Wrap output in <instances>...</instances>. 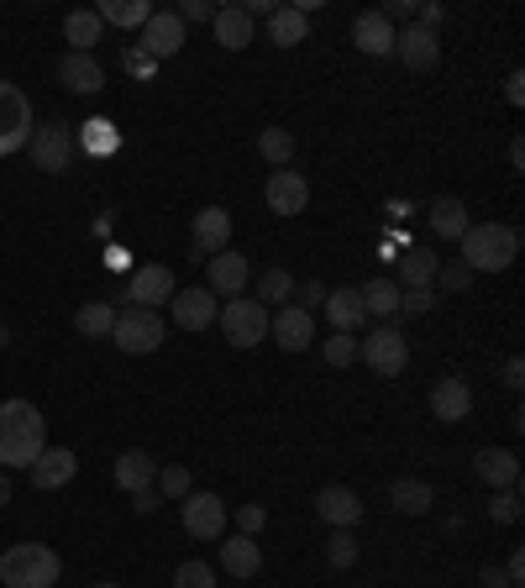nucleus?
Segmentation results:
<instances>
[{"label": "nucleus", "instance_id": "obj_35", "mask_svg": "<svg viewBox=\"0 0 525 588\" xmlns=\"http://www.w3.org/2000/svg\"><path fill=\"white\" fill-rule=\"evenodd\" d=\"M436 252H425V247H410L404 252V264H400V274H404V289H431L436 285Z\"/></svg>", "mask_w": 525, "mask_h": 588}, {"label": "nucleus", "instance_id": "obj_13", "mask_svg": "<svg viewBox=\"0 0 525 588\" xmlns=\"http://www.w3.org/2000/svg\"><path fill=\"white\" fill-rule=\"evenodd\" d=\"M179 48H184V21L174 17V11H153V17H147V27H142L137 53L147 63H158V59H174Z\"/></svg>", "mask_w": 525, "mask_h": 588}, {"label": "nucleus", "instance_id": "obj_2", "mask_svg": "<svg viewBox=\"0 0 525 588\" xmlns=\"http://www.w3.org/2000/svg\"><path fill=\"white\" fill-rule=\"evenodd\" d=\"M515 252H521V231L505 221H473L463 231V243H457V264L467 274H505L515 264Z\"/></svg>", "mask_w": 525, "mask_h": 588}, {"label": "nucleus", "instance_id": "obj_46", "mask_svg": "<svg viewBox=\"0 0 525 588\" xmlns=\"http://www.w3.org/2000/svg\"><path fill=\"white\" fill-rule=\"evenodd\" d=\"M436 305V289H400V310L404 316H425Z\"/></svg>", "mask_w": 525, "mask_h": 588}, {"label": "nucleus", "instance_id": "obj_8", "mask_svg": "<svg viewBox=\"0 0 525 588\" xmlns=\"http://www.w3.org/2000/svg\"><path fill=\"white\" fill-rule=\"evenodd\" d=\"M174 268L168 264H137L132 274H126V289H122V300L126 305H137V310H158V305L174 300Z\"/></svg>", "mask_w": 525, "mask_h": 588}, {"label": "nucleus", "instance_id": "obj_15", "mask_svg": "<svg viewBox=\"0 0 525 588\" xmlns=\"http://www.w3.org/2000/svg\"><path fill=\"white\" fill-rule=\"evenodd\" d=\"M268 337H274L284 352H305V347L316 342V316L300 310V305H279V310L268 316Z\"/></svg>", "mask_w": 525, "mask_h": 588}, {"label": "nucleus", "instance_id": "obj_56", "mask_svg": "<svg viewBox=\"0 0 525 588\" xmlns=\"http://www.w3.org/2000/svg\"><path fill=\"white\" fill-rule=\"evenodd\" d=\"M95 588H116V584H95Z\"/></svg>", "mask_w": 525, "mask_h": 588}, {"label": "nucleus", "instance_id": "obj_22", "mask_svg": "<svg viewBox=\"0 0 525 588\" xmlns=\"http://www.w3.org/2000/svg\"><path fill=\"white\" fill-rule=\"evenodd\" d=\"M111 473H116V488H122V494H137V488L158 484V457H153V452H142V446H132V452L116 457Z\"/></svg>", "mask_w": 525, "mask_h": 588}, {"label": "nucleus", "instance_id": "obj_5", "mask_svg": "<svg viewBox=\"0 0 525 588\" xmlns=\"http://www.w3.org/2000/svg\"><path fill=\"white\" fill-rule=\"evenodd\" d=\"M358 358H363L379 379H400L404 368H410V337H404L400 326H373L363 342H358Z\"/></svg>", "mask_w": 525, "mask_h": 588}, {"label": "nucleus", "instance_id": "obj_41", "mask_svg": "<svg viewBox=\"0 0 525 588\" xmlns=\"http://www.w3.org/2000/svg\"><path fill=\"white\" fill-rule=\"evenodd\" d=\"M189 467L184 463H168V467H158V494L163 499H184V494H189Z\"/></svg>", "mask_w": 525, "mask_h": 588}, {"label": "nucleus", "instance_id": "obj_3", "mask_svg": "<svg viewBox=\"0 0 525 588\" xmlns=\"http://www.w3.org/2000/svg\"><path fill=\"white\" fill-rule=\"evenodd\" d=\"M59 551L42 547V541H21V547L0 551V584L6 588H53L59 584Z\"/></svg>", "mask_w": 525, "mask_h": 588}, {"label": "nucleus", "instance_id": "obj_36", "mask_svg": "<svg viewBox=\"0 0 525 588\" xmlns=\"http://www.w3.org/2000/svg\"><path fill=\"white\" fill-rule=\"evenodd\" d=\"M358 295H363V310L368 316H400V285H394V279H373V285L368 289H358Z\"/></svg>", "mask_w": 525, "mask_h": 588}, {"label": "nucleus", "instance_id": "obj_28", "mask_svg": "<svg viewBox=\"0 0 525 588\" xmlns=\"http://www.w3.org/2000/svg\"><path fill=\"white\" fill-rule=\"evenodd\" d=\"M389 505L400 509V515H431V505H436V488L425 484V478H394V488H389Z\"/></svg>", "mask_w": 525, "mask_h": 588}, {"label": "nucleus", "instance_id": "obj_32", "mask_svg": "<svg viewBox=\"0 0 525 588\" xmlns=\"http://www.w3.org/2000/svg\"><path fill=\"white\" fill-rule=\"evenodd\" d=\"M268 38L279 42V48H300V42L310 38V17L295 11V6H279V11L268 17Z\"/></svg>", "mask_w": 525, "mask_h": 588}, {"label": "nucleus", "instance_id": "obj_43", "mask_svg": "<svg viewBox=\"0 0 525 588\" xmlns=\"http://www.w3.org/2000/svg\"><path fill=\"white\" fill-rule=\"evenodd\" d=\"M467 285H473V274H467L463 264H446V268H436V295H467Z\"/></svg>", "mask_w": 525, "mask_h": 588}, {"label": "nucleus", "instance_id": "obj_34", "mask_svg": "<svg viewBox=\"0 0 525 588\" xmlns=\"http://www.w3.org/2000/svg\"><path fill=\"white\" fill-rule=\"evenodd\" d=\"M63 38H69V53H90V48L101 42V17H95V11H69Z\"/></svg>", "mask_w": 525, "mask_h": 588}, {"label": "nucleus", "instance_id": "obj_12", "mask_svg": "<svg viewBox=\"0 0 525 588\" xmlns=\"http://www.w3.org/2000/svg\"><path fill=\"white\" fill-rule=\"evenodd\" d=\"M253 285V264H247V252H216L210 264H205V289L210 295H231V300H243V289Z\"/></svg>", "mask_w": 525, "mask_h": 588}, {"label": "nucleus", "instance_id": "obj_10", "mask_svg": "<svg viewBox=\"0 0 525 588\" xmlns=\"http://www.w3.org/2000/svg\"><path fill=\"white\" fill-rule=\"evenodd\" d=\"M32 163H38L42 174H63L74 163V132H69V122L32 126Z\"/></svg>", "mask_w": 525, "mask_h": 588}, {"label": "nucleus", "instance_id": "obj_16", "mask_svg": "<svg viewBox=\"0 0 525 588\" xmlns=\"http://www.w3.org/2000/svg\"><path fill=\"white\" fill-rule=\"evenodd\" d=\"M431 415H436L442 426H463L467 415H473V389H467V379H457V373L436 379V389H431Z\"/></svg>", "mask_w": 525, "mask_h": 588}, {"label": "nucleus", "instance_id": "obj_47", "mask_svg": "<svg viewBox=\"0 0 525 588\" xmlns=\"http://www.w3.org/2000/svg\"><path fill=\"white\" fill-rule=\"evenodd\" d=\"M174 17L179 21H216V6H210V0H184Z\"/></svg>", "mask_w": 525, "mask_h": 588}, {"label": "nucleus", "instance_id": "obj_14", "mask_svg": "<svg viewBox=\"0 0 525 588\" xmlns=\"http://www.w3.org/2000/svg\"><path fill=\"white\" fill-rule=\"evenodd\" d=\"M262 200H268L274 216H300L305 205H310V184H305V174H295V168H274L268 184H262Z\"/></svg>", "mask_w": 525, "mask_h": 588}, {"label": "nucleus", "instance_id": "obj_24", "mask_svg": "<svg viewBox=\"0 0 525 588\" xmlns=\"http://www.w3.org/2000/svg\"><path fill=\"white\" fill-rule=\"evenodd\" d=\"M352 42L363 48L368 59H389L394 53V27L384 21V11H363L352 21Z\"/></svg>", "mask_w": 525, "mask_h": 588}, {"label": "nucleus", "instance_id": "obj_39", "mask_svg": "<svg viewBox=\"0 0 525 588\" xmlns=\"http://www.w3.org/2000/svg\"><path fill=\"white\" fill-rule=\"evenodd\" d=\"M326 563H331V568H352V563H358V536H352V530H331Z\"/></svg>", "mask_w": 525, "mask_h": 588}, {"label": "nucleus", "instance_id": "obj_19", "mask_svg": "<svg viewBox=\"0 0 525 588\" xmlns=\"http://www.w3.org/2000/svg\"><path fill=\"white\" fill-rule=\"evenodd\" d=\"M32 488H42V494H53V488L74 484V473H80V463H74V452L69 446H42V457L32 467Z\"/></svg>", "mask_w": 525, "mask_h": 588}, {"label": "nucleus", "instance_id": "obj_17", "mask_svg": "<svg viewBox=\"0 0 525 588\" xmlns=\"http://www.w3.org/2000/svg\"><path fill=\"white\" fill-rule=\"evenodd\" d=\"M316 515H321L331 530H352L363 520V499H358L347 484H326L321 494H316Z\"/></svg>", "mask_w": 525, "mask_h": 588}, {"label": "nucleus", "instance_id": "obj_7", "mask_svg": "<svg viewBox=\"0 0 525 588\" xmlns=\"http://www.w3.org/2000/svg\"><path fill=\"white\" fill-rule=\"evenodd\" d=\"M216 326L226 331V342L247 352V347H258L262 337H268V305H258L253 295H247V300H226Z\"/></svg>", "mask_w": 525, "mask_h": 588}, {"label": "nucleus", "instance_id": "obj_27", "mask_svg": "<svg viewBox=\"0 0 525 588\" xmlns=\"http://www.w3.org/2000/svg\"><path fill=\"white\" fill-rule=\"evenodd\" d=\"M216 42H222L226 53H243L247 42H253V17H247L243 6H216Z\"/></svg>", "mask_w": 525, "mask_h": 588}, {"label": "nucleus", "instance_id": "obj_29", "mask_svg": "<svg viewBox=\"0 0 525 588\" xmlns=\"http://www.w3.org/2000/svg\"><path fill=\"white\" fill-rule=\"evenodd\" d=\"M222 568L231 578H253L262 568V547L253 536H231V541H222Z\"/></svg>", "mask_w": 525, "mask_h": 588}, {"label": "nucleus", "instance_id": "obj_20", "mask_svg": "<svg viewBox=\"0 0 525 588\" xmlns=\"http://www.w3.org/2000/svg\"><path fill=\"white\" fill-rule=\"evenodd\" d=\"M189 243H195V258L200 252H226L231 247V210H222V205H205L200 216H195V231H189Z\"/></svg>", "mask_w": 525, "mask_h": 588}, {"label": "nucleus", "instance_id": "obj_42", "mask_svg": "<svg viewBox=\"0 0 525 588\" xmlns=\"http://www.w3.org/2000/svg\"><path fill=\"white\" fill-rule=\"evenodd\" d=\"M326 363H331V368H352V363H358V337H347V331L326 337Z\"/></svg>", "mask_w": 525, "mask_h": 588}, {"label": "nucleus", "instance_id": "obj_25", "mask_svg": "<svg viewBox=\"0 0 525 588\" xmlns=\"http://www.w3.org/2000/svg\"><path fill=\"white\" fill-rule=\"evenodd\" d=\"M326 321L337 326V331H347V337H352V331H358V326L368 321V310H363V295H358V289H326Z\"/></svg>", "mask_w": 525, "mask_h": 588}, {"label": "nucleus", "instance_id": "obj_45", "mask_svg": "<svg viewBox=\"0 0 525 588\" xmlns=\"http://www.w3.org/2000/svg\"><path fill=\"white\" fill-rule=\"evenodd\" d=\"M262 526H268V509H262V505H243V509H237V536H253V541H258Z\"/></svg>", "mask_w": 525, "mask_h": 588}, {"label": "nucleus", "instance_id": "obj_44", "mask_svg": "<svg viewBox=\"0 0 525 588\" xmlns=\"http://www.w3.org/2000/svg\"><path fill=\"white\" fill-rule=\"evenodd\" d=\"M84 147H90V153H116L122 137H116V126L111 122H90L84 126Z\"/></svg>", "mask_w": 525, "mask_h": 588}, {"label": "nucleus", "instance_id": "obj_11", "mask_svg": "<svg viewBox=\"0 0 525 588\" xmlns=\"http://www.w3.org/2000/svg\"><path fill=\"white\" fill-rule=\"evenodd\" d=\"M394 53H400L404 69H415V74H431L436 63H442V38L421 27V21H410L404 32H394Z\"/></svg>", "mask_w": 525, "mask_h": 588}, {"label": "nucleus", "instance_id": "obj_18", "mask_svg": "<svg viewBox=\"0 0 525 588\" xmlns=\"http://www.w3.org/2000/svg\"><path fill=\"white\" fill-rule=\"evenodd\" d=\"M174 326H184V331H205V326H216V316H222V300L210 295V289H174Z\"/></svg>", "mask_w": 525, "mask_h": 588}, {"label": "nucleus", "instance_id": "obj_6", "mask_svg": "<svg viewBox=\"0 0 525 588\" xmlns=\"http://www.w3.org/2000/svg\"><path fill=\"white\" fill-rule=\"evenodd\" d=\"M27 143H32V101L21 95V84L0 80V158H11Z\"/></svg>", "mask_w": 525, "mask_h": 588}, {"label": "nucleus", "instance_id": "obj_52", "mask_svg": "<svg viewBox=\"0 0 525 588\" xmlns=\"http://www.w3.org/2000/svg\"><path fill=\"white\" fill-rule=\"evenodd\" d=\"M521 373H525V363H521V358H509V363H505V389H521L525 384Z\"/></svg>", "mask_w": 525, "mask_h": 588}, {"label": "nucleus", "instance_id": "obj_23", "mask_svg": "<svg viewBox=\"0 0 525 588\" xmlns=\"http://www.w3.org/2000/svg\"><path fill=\"white\" fill-rule=\"evenodd\" d=\"M473 473H478L488 488H515L521 484V463H515L509 446H484V452L473 457Z\"/></svg>", "mask_w": 525, "mask_h": 588}, {"label": "nucleus", "instance_id": "obj_33", "mask_svg": "<svg viewBox=\"0 0 525 588\" xmlns=\"http://www.w3.org/2000/svg\"><path fill=\"white\" fill-rule=\"evenodd\" d=\"M295 274H289V268H262L258 274V295H253V300L258 305H295Z\"/></svg>", "mask_w": 525, "mask_h": 588}, {"label": "nucleus", "instance_id": "obj_31", "mask_svg": "<svg viewBox=\"0 0 525 588\" xmlns=\"http://www.w3.org/2000/svg\"><path fill=\"white\" fill-rule=\"evenodd\" d=\"M111 326H116V305L111 300H84L80 310H74V331L80 337H95V342H111Z\"/></svg>", "mask_w": 525, "mask_h": 588}, {"label": "nucleus", "instance_id": "obj_26", "mask_svg": "<svg viewBox=\"0 0 525 588\" xmlns=\"http://www.w3.org/2000/svg\"><path fill=\"white\" fill-rule=\"evenodd\" d=\"M467 205L457 200V195H436L431 200V231L442 237V243H463V231H467Z\"/></svg>", "mask_w": 525, "mask_h": 588}, {"label": "nucleus", "instance_id": "obj_48", "mask_svg": "<svg viewBox=\"0 0 525 588\" xmlns=\"http://www.w3.org/2000/svg\"><path fill=\"white\" fill-rule=\"evenodd\" d=\"M295 295H300V300H295L300 310H321L326 305V285H305V289H295Z\"/></svg>", "mask_w": 525, "mask_h": 588}, {"label": "nucleus", "instance_id": "obj_53", "mask_svg": "<svg viewBox=\"0 0 525 588\" xmlns=\"http://www.w3.org/2000/svg\"><path fill=\"white\" fill-rule=\"evenodd\" d=\"M478 578H484V588H509L505 568H484V572H478Z\"/></svg>", "mask_w": 525, "mask_h": 588}, {"label": "nucleus", "instance_id": "obj_40", "mask_svg": "<svg viewBox=\"0 0 525 588\" xmlns=\"http://www.w3.org/2000/svg\"><path fill=\"white\" fill-rule=\"evenodd\" d=\"M174 588H216V568L200 563V557H189V563H179V572H174Z\"/></svg>", "mask_w": 525, "mask_h": 588}, {"label": "nucleus", "instance_id": "obj_55", "mask_svg": "<svg viewBox=\"0 0 525 588\" xmlns=\"http://www.w3.org/2000/svg\"><path fill=\"white\" fill-rule=\"evenodd\" d=\"M0 347H11V326H0Z\"/></svg>", "mask_w": 525, "mask_h": 588}, {"label": "nucleus", "instance_id": "obj_4", "mask_svg": "<svg viewBox=\"0 0 525 588\" xmlns=\"http://www.w3.org/2000/svg\"><path fill=\"white\" fill-rule=\"evenodd\" d=\"M163 337H168V326H163L158 310H137V305L116 310V326H111L116 352H126V358H147V352H158L163 347Z\"/></svg>", "mask_w": 525, "mask_h": 588}, {"label": "nucleus", "instance_id": "obj_21", "mask_svg": "<svg viewBox=\"0 0 525 588\" xmlns=\"http://www.w3.org/2000/svg\"><path fill=\"white\" fill-rule=\"evenodd\" d=\"M59 80H63V90H74V95H101V90H105V69H101L95 53H63Z\"/></svg>", "mask_w": 525, "mask_h": 588}, {"label": "nucleus", "instance_id": "obj_1", "mask_svg": "<svg viewBox=\"0 0 525 588\" xmlns=\"http://www.w3.org/2000/svg\"><path fill=\"white\" fill-rule=\"evenodd\" d=\"M48 446V421L32 400L0 405V467H32Z\"/></svg>", "mask_w": 525, "mask_h": 588}, {"label": "nucleus", "instance_id": "obj_51", "mask_svg": "<svg viewBox=\"0 0 525 588\" xmlns=\"http://www.w3.org/2000/svg\"><path fill=\"white\" fill-rule=\"evenodd\" d=\"M505 95H509V105H521V101H525V74H521V69H515V74L505 80Z\"/></svg>", "mask_w": 525, "mask_h": 588}, {"label": "nucleus", "instance_id": "obj_9", "mask_svg": "<svg viewBox=\"0 0 525 588\" xmlns=\"http://www.w3.org/2000/svg\"><path fill=\"white\" fill-rule=\"evenodd\" d=\"M179 520L184 530L195 536V541H216L226 530V505H222V494H210V488H189L179 499Z\"/></svg>", "mask_w": 525, "mask_h": 588}, {"label": "nucleus", "instance_id": "obj_30", "mask_svg": "<svg viewBox=\"0 0 525 588\" xmlns=\"http://www.w3.org/2000/svg\"><path fill=\"white\" fill-rule=\"evenodd\" d=\"M95 17H101V27H137L142 32L153 17V0H101Z\"/></svg>", "mask_w": 525, "mask_h": 588}, {"label": "nucleus", "instance_id": "obj_38", "mask_svg": "<svg viewBox=\"0 0 525 588\" xmlns=\"http://www.w3.org/2000/svg\"><path fill=\"white\" fill-rule=\"evenodd\" d=\"M488 520H494V526H515V520H521V494H515V488H494Z\"/></svg>", "mask_w": 525, "mask_h": 588}, {"label": "nucleus", "instance_id": "obj_49", "mask_svg": "<svg viewBox=\"0 0 525 588\" xmlns=\"http://www.w3.org/2000/svg\"><path fill=\"white\" fill-rule=\"evenodd\" d=\"M132 509H137V515H153V509H158V494H153V488H137V494H132Z\"/></svg>", "mask_w": 525, "mask_h": 588}, {"label": "nucleus", "instance_id": "obj_54", "mask_svg": "<svg viewBox=\"0 0 525 588\" xmlns=\"http://www.w3.org/2000/svg\"><path fill=\"white\" fill-rule=\"evenodd\" d=\"M0 505H11V478L0 473Z\"/></svg>", "mask_w": 525, "mask_h": 588}, {"label": "nucleus", "instance_id": "obj_50", "mask_svg": "<svg viewBox=\"0 0 525 588\" xmlns=\"http://www.w3.org/2000/svg\"><path fill=\"white\" fill-rule=\"evenodd\" d=\"M505 578H509V588H521V578H525V557H521V551H509V563H505Z\"/></svg>", "mask_w": 525, "mask_h": 588}, {"label": "nucleus", "instance_id": "obj_37", "mask_svg": "<svg viewBox=\"0 0 525 588\" xmlns=\"http://www.w3.org/2000/svg\"><path fill=\"white\" fill-rule=\"evenodd\" d=\"M258 153L274 168H289V158H295V137L284 132V126H262V137H258Z\"/></svg>", "mask_w": 525, "mask_h": 588}]
</instances>
